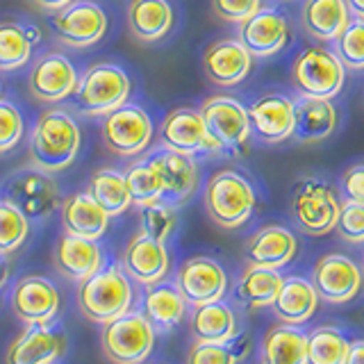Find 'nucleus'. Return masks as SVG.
Masks as SVG:
<instances>
[{"label": "nucleus", "mask_w": 364, "mask_h": 364, "mask_svg": "<svg viewBox=\"0 0 364 364\" xmlns=\"http://www.w3.org/2000/svg\"><path fill=\"white\" fill-rule=\"evenodd\" d=\"M82 146L80 123L71 112L64 107L43 109L28 139L30 166L46 171V173H60L68 168Z\"/></svg>", "instance_id": "f257e3e1"}, {"label": "nucleus", "mask_w": 364, "mask_h": 364, "mask_svg": "<svg viewBox=\"0 0 364 364\" xmlns=\"http://www.w3.org/2000/svg\"><path fill=\"white\" fill-rule=\"evenodd\" d=\"M203 200L208 216L216 225L223 228V230H235L253 216L255 189L250 185V180L239 171L221 168L210 176Z\"/></svg>", "instance_id": "f03ea898"}, {"label": "nucleus", "mask_w": 364, "mask_h": 364, "mask_svg": "<svg viewBox=\"0 0 364 364\" xmlns=\"http://www.w3.org/2000/svg\"><path fill=\"white\" fill-rule=\"evenodd\" d=\"M132 305V282L125 271L117 264L100 269L94 276L80 282L77 307L89 321L109 323L114 318L130 312Z\"/></svg>", "instance_id": "7ed1b4c3"}, {"label": "nucleus", "mask_w": 364, "mask_h": 364, "mask_svg": "<svg viewBox=\"0 0 364 364\" xmlns=\"http://www.w3.org/2000/svg\"><path fill=\"white\" fill-rule=\"evenodd\" d=\"M132 94V80L119 64L100 62L91 64L77 77L75 105L85 117H107L128 102Z\"/></svg>", "instance_id": "20e7f679"}, {"label": "nucleus", "mask_w": 364, "mask_h": 364, "mask_svg": "<svg viewBox=\"0 0 364 364\" xmlns=\"http://www.w3.org/2000/svg\"><path fill=\"white\" fill-rule=\"evenodd\" d=\"M289 80L299 98L333 100L344 89L346 66L341 64L335 50L312 46L294 60Z\"/></svg>", "instance_id": "39448f33"}, {"label": "nucleus", "mask_w": 364, "mask_h": 364, "mask_svg": "<svg viewBox=\"0 0 364 364\" xmlns=\"http://www.w3.org/2000/svg\"><path fill=\"white\" fill-rule=\"evenodd\" d=\"M341 200L321 178H303L291 193V219L303 235L323 237L337 228Z\"/></svg>", "instance_id": "423d86ee"}, {"label": "nucleus", "mask_w": 364, "mask_h": 364, "mask_svg": "<svg viewBox=\"0 0 364 364\" xmlns=\"http://www.w3.org/2000/svg\"><path fill=\"white\" fill-rule=\"evenodd\" d=\"M151 114L136 102H125L100 121V136L107 151L119 157H139L153 141Z\"/></svg>", "instance_id": "0eeeda50"}, {"label": "nucleus", "mask_w": 364, "mask_h": 364, "mask_svg": "<svg viewBox=\"0 0 364 364\" xmlns=\"http://www.w3.org/2000/svg\"><path fill=\"white\" fill-rule=\"evenodd\" d=\"M155 344V328L144 312H125L105 323L100 333V346L112 364H141L151 355Z\"/></svg>", "instance_id": "6e6552de"}, {"label": "nucleus", "mask_w": 364, "mask_h": 364, "mask_svg": "<svg viewBox=\"0 0 364 364\" xmlns=\"http://www.w3.org/2000/svg\"><path fill=\"white\" fill-rule=\"evenodd\" d=\"M198 109L203 114L210 134L219 141L223 155L246 153L253 130H250L248 107L244 102H239L232 96L216 94L205 98Z\"/></svg>", "instance_id": "1a4fd4ad"}, {"label": "nucleus", "mask_w": 364, "mask_h": 364, "mask_svg": "<svg viewBox=\"0 0 364 364\" xmlns=\"http://www.w3.org/2000/svg\"><path fill=\"white\" fill-rule=\"evenodd\" d=\"M3 193V198L14 203L30 221L46 219L62 205L60 187H57L53 176L34 166L23 168L11 176L5 182Z\"/></svg>", "instance_id": "9d476101"}, {"label": "nucleus", "mask_w": 364, "mask_h": 364, "mask_svg": "<svg viewBox=\"0 0 364 364\" xmlns=\"http://www.w3.org/2000/svg\"><path fill=\"white\" fill-rule=\"evenodd\" d=\"M159 146L185 155H223L219 141L210 134L200 109L176 107L159 125Z\"/></svg>", "instance_id": "9b49d317"}, {"label": "nucleus", "mask_w": 364, "mask_h": 364, "mask_svg": "<svg viewBox=\"0 0 364 364\" xmlns=\"http://www.w3.org/2000/svg\"><path fill=\"white\" fill-rule=\"evenodd\" d=\"M50 26L60 43L68 48H91L105 37L109 18L105 9L91 0H73L71 5L55 11Z\"/></svg>", "instance_id": "f8f14e48"}, {"label": "nucleus", "mask_w": 364, "mask_h": 364, "mask_svg": "<svg viewBox=\"0 0 364 364\" xmlns=\"http://www.w3.org/2000/svg\"><path fill=\"white\" fill-rule=\"evenodd\" d=\"M77 71L64 53H46L32 62L28 73V89L39 102H62L75 94Z\"/></svg>", "instance_id": "ddd939ff"}, {"label": "nucleus", "mask_w": 364, "mask_h": 364, "mask_svg": "<svg viewBox=\"0 0 364 364\" xmlns=\"http://www.w3.org/2000/svg\"><path fill=\"white\" fill-rule=\"evenodd\" d=\"M250 130L264 144H282L294 136L296 100L289 96L271 91L255 98L248 105Z\"/></svg>", "instance_id": "4468645a"}, {"label": "nucleus", "mask_w": 364, "mask_h": 364, "mask_svg": "<svg viewBox=\"0 0 364 364\" xmlns=\"http://www.w3.org/2000/svg\"><path fill=\"white\" fill-rule=\"evenodd\" d=\"M176 287L182 294V299L187 301V305L198 307L223 299L228 276L216 259L198 255L182 262L176 276Z\"/></svg>", "instance_id": "2eb2a0df"}, {"label": "nucleus", "mask_w": 364, "mask_h": 364, "mask_svg": "<svg viewBox=\"0 0 364 364\" xmlns=\"http://www.w3.org/2000/svg\"><path fill=\"white\" fill-rule=\"evenodd\" d=\"M11 310L16 318L28 326H46L60 312V291L55 282L43 276H26L21 278L9 299Z\"/></svg>", "instance_id": "dca6fc26"}, {"label": "nucleus", "mask_w": 364, "mask_h": 364, "mask_svg": "<svg viewBox=\"0 0 364 364\" xmlns=\"http://www.w3.org/2000/svg\"><path fill=\"white\" fill-rule=\"evenodd\" d=\"M203 71L216 87H237L253 71V55L239 39H216L203 53Z\"/></svg>", "instance_id": "f3484780"}, {"label": "nucleus", "mask_w": 364, "mask_h": 364, "mask_svg": "<svg viewBox=\"0 0 364 364\" xmlns=\"http://www.w3.org/2000/svg\"><path fill=\"white\" fill-rule=\"evenodd\" d=\"M148 159H151V164L159 173V180H162V187H164L162 200L171 205H180L189 200L191 193L198 189L200 171H198L196 159L191 155L159 146L157 151L148 155Z\"/></svg>", "instance_id": "a211bd4d"}, {"label": "nucleus", "mask_w": 364, "mask_h": 364, "mask_svg": "<svg viewBox=\"0 0 364 364\" xmlns=\"http://www.w3.org/2000/svg\"><path fill=\"white\" fill-rule=\"evenodd\" d=\"M312 284L318 299L328 303H346L355 299L362 287V269L346 255L330 253L314 264Z\"/></svg>", "instance_id": "6ab92c4d"}, {"label": "nucleus", "mask_w": 364, "mask_h": 364, "mask_svg": "<svg viewBox=\"0 0 364 364\" xmlns=\"http://www.w3.org/2000/svg\"><path fill=\"white\" fill-rule=\"evenodd\" d=\"M289 21L280 9L262 7L248 21L239 26V41H242L248 53L259 60L278 55L289 41Z\"/></svg>", "instance_id": "aec40b11"}, {"label": "nucleus", "mask_w": 364, "mask_h": 364, "mask_svg": "<svg viewBox=\"0 0 364 364\" xmlns=\"http://www.w3.org/2000/svg\"><path fill=\"white\" fill-rule=\"evenodd\" d=\"M121 269L125 276L139 284H155L168 273V250L164 242L148 237L139 230L121 255Z\"/></svg>", "instance_id": "412c9836"}, {"label": "nucleus", "mask_w": 364, "mask_h": 364, "mask_svg": "<svg viewBox=\"0 0 364 364\" xmlns=\"http://www.w3.org/2000/svg\"><path fill=\"white\" fill-rule=\"evenodd\" d=\"M296 250L299 242L291 230L282 225H264L246 242V262L248 267L282 269L294 259Z\"/></svg>", "instance_id": "4be33fe9"}, {"label": "nucleus", "mask_w": 364, "mask_h": 364, "mask_svg": "<svg viewBox=\"0 0 364 364\" xmlns=\"http://www.w3.org/2000/svg\"><path fill=\"white\" fill-rule=\"evenodd\" d=\"M102 248L98 242L64 232L55 246V267L64 278L82 282L102 269Z\"/></svg>", "instance_id": "5701e85b"}, {"label": "nucleus", "mask_w": 364, "mask_h": 364, "mask_svg": "<svg viewBox=\"0 0 364 364\" xmlns=\"http://www.w3.org/2000/svg\"><path fill=\"white\" fill-rule=\"evenodd\" d=\"M62 333L46 326H30L7 348L5 364H53L64 353Z\"/></svg>", "instance_id": "b1692460"}, {"label": "nucleus", "mask_w": 364, "mask_h": 364, "mask_svg": "<svg viewBox=\"0 0 364 364\" xmlns=\"http://www.w3.org/2000/svg\"><path fill=\"white\" fill-rule=\"evenodd\" d=\"M60 219H62L64 232L98 242V239L105 235L112 216L102 210L87 191H80V193H71V196H66L62 200Z\"/></svg>", "instance_id": "393cba45"}, {"label": "nucleus", "mask_w": 364, "mask_h": 364, "mask_svg": "<svg viewBox=\"0 0 364 364\" xmlns=\"http://www.w3.org/2000/svg\"><path fill=\"white\" fill-rule=\"evenodd\" d=\"M350 23L346 0H303L301 28L316 41H335Z\"/></svg>", "instance_id": "a878e982"}, {"label": "nucleus", "mask_w": 364, "mask_h": 364, "mask_svg": "<svg viewBox=\"0 0 364 364\" xmlns=\"http://www.w3.org/2000/svg\"><path fill=\"white\" fill-rule=\"evenodd\" d=\"M173 7L168 0H130L128 28L141 43H155L164 39L173 28Z\"/></svg>", "instance_id": "bb28decb"}, {"label": "nucleus", "mask_w": 364, "mask_h": 364, "mask_svg": "<svg viewBox=\"0 0 364 364\" xmlns=\"http://www.w3.org/2000/svg\"><path fill=\"white\" fill-rule=\"evenodd\" d=\"M337 130V107L330 100L299 98L296 100L294 139L301 144H318Z\"/></svg>", "instance_id": "cd10ccee"}, {"label": "nucleus", "mask_w": 364, "mask_h": 364, "mask_svg": "<svg viewBox=\"0 0 364 364\" xmlns=\"http://www.w3.org/2000/svg\"><path fill=\"white\" fill-rule=\"evenodd\" d=\"M318 305V294L314 284L305 278H284L282 287L276 296V301L271 303L273 314H276L282 323L289 326H301L305 323L316 312Z\"/></svg>", "instance_id": "c85d7f7f"}, {"label": "nucleus", "mask_w": 364, "mask_h": 364, "mask_svg": "<svg viewBox=\"0 0 364 364\" xmlns=\"http://www.w3.org/2000/svg\"><path fill=\"white\" fill-rule=\"evenodd\" d=\"M41 41L37 26L21 21H0V71L11 73L28 66L34 46Z\"/></svg>", "instance_id": "c756f323"}, {"label": "nucleus", "mask_w": 364, "mask_h": 364, "mask_svg": "<svg viewBox=\"0 0 364 364\" xmlns=\"http://www.w3.org/2000/svg\"><path fill=\"white\" fill-rule=\"evenodd\" d=\"M187 301L182 299V294L173 284H148L144 294V316L151 321L155 330L176 328L182 318H185Z\"/></svg>", "instance_id": "7c9ffc66"}, {"label": "nucleus", "mask_w": 364, "mask_h": 364, "mask_svg": "<svg viewBox=\"0 0 364 364\" xmlns=\"http://www.w3.org/2000/svg\"><path fill=\"white\" fill-rule=\"evenodd\" d=\"M191 333L196 341L228 344L237 335V318L232 310L221 301L198 305L191 316Z\"/></svg>", "instance_id": "2f4dec72"}, {"label": "nucleus", "mask_w": 364, "mask_h": 364, "mask_svg": "<svg viewBox=\"0 0 364 364\" xmlns=\"http://www.w3.org/2000/svg\"><path fill=\"white\" fill-rule=\"evenodd\" d=\"M307 335L289 323L271 328L262 344V364H305Z\"/></svg>", "instance_id": "473e14b6"}, {"label": "nucleus", "mask_w": 364, "mask_h": 364, "mask_svg": "<svg viewBox=\"0 0 364 364\" xmlns=\"http://www.w3.org/2000/svg\"><path fill=\"white\" fill-rule=\"evenodd\" d=\"M87 193L109 216H119L132 205L130 193H128V185H125V178H123V171L109 168V166L98 168L96 173L89 178Z\"/></svg>", "instance_id": "72a5a7b5"}, {"label": "nucleus", "mask_w": 364, "mask_h": 364, "mask_svg": "<svg viewBox=\"0 0 364 364\" xmlns=\"http://www.w3.org/2000/svg\"><path fill=\"white\" fill-rule=\"evenodd\" d=\"M282 280L278 269L248 267L237 282V299L248 307H267L276 301Z\"/></svg>", "instance_id": "f704fd0d"}, {"label": "nucleus", "mask_w": 364, "mask_h": 364, "mask_svg": "<svg viewBox=\"0 0 364 364\" xmlns=\"http://www.w3.org/2000/svg\"><path fill=\"white\" fill-rule=\"evenodd\" d=\"M123 178H125V185H128L130 200L136 208H144V205H151L164 198L162 180H159V173L148 157L130 162L123 168Z\"/></svg>", "instance_id": "c9c22d12"}, {"label": "nucleus", "mask_w": 364, "mask_h": 364, "mask_svg": "<svg viewBox=\"0 0 364 364\" xmlns=\"http://www.w3.org/2000/svg\"><path fill=\"white\" fill-rule=\"evenodd\" d=\"M350 341L335 328H316L307 335L305 364H344Z\"/></svg>", "instance_id": "e433bc0d"}, {"label": "nucleus", "mask_w": 364, "mask_h": 364, "mask_svg": "<svg viewBox=\"0 0 364 364\" xmlns=\"http://www.w3.org/2000/svg\"><path fill=\"white\" fill-rule=\"evenodd\" d=\"M30 219L14 203L0 198V257H7L26 244Z\"/></svg>", "instance_id": "4c0bfd02"}, {"label": "nucleus", "mask_w": 364, "mask_h": 364, "mask_svg": "<svg viewBox=\"0 0 364 364\" xmlns=\"http://www.w3.org/2000/svg\"><path fill=\"white\" fill-rule=\"evenodd\" d=\"M141 214V232H146L148 237L157 239V242H164L176 232L178 228V212H176V205H171L166 200H157L151 205H144L139 208Z\"/></svg>", "instance_id": "58836bf2"}, {"label": "nucleus", "mask_w": 364, "mask_h": 364, "mask_svg": "<svg viewBox=\"0 0 364 364\" xmlns=\"http://www.w3.org/2000/svg\"><path fill=\"white\" fill-rule=\"evenodd\" d=\"M335 53L350 71H364V21L350 18L346 30L335 39Z\"/></svg>", "instance_id": "ea45409f"}, {"label": "nucleus", "mask_w": 364, "mask_h": 364, "mask_svg": "<svg viewBox=\"0 0 364 364\" xmlns=\"http://www.w3.org/2000/svg\"><path fill=\"white\" fill-rule=\"evenodd\" d=\"M26 132V121H23L21 109L14 102L0 98V153L11 151Z\"/></svg>", "instance_id": "a19ab883"}, {"label": "nucleus", "mask_w": 364, "mask_h": 364, "mask_svg": "<svg viewBox=\"0 0 364 364\" xmlns=\"http://www.w3.org/2000/svg\"><path fill=\"white\" fill-rule=\"evenodd\" d=\"M335 230L348 244H364V205L341 200Z\"/></svg>", "instance_id": "79ce46f5"}, {"label": "nucleus", "mask_w": 364, "mask_h": 364, "mask_svg": "<svg viewBox=\"0 0 364 364\" xmlns=\"http://www.w3.org/2000/svg\"><path fill=\"white\" fill-rule=\"evenodd\" d=\"M237 353L228 344H214V341H196L191 346L187 364H237Z\"/></svg>", "instance_id": "37998d69"}, {"label": "nucleus", "mask_w": 364, "mask_h": 364, "mask_svg": "<svg viewBox=\"0 0 364 364\" xmlns=\"http://www.w3.org/2000/svg\"><path fill=\"white\" fill-rule=\"evenodd\" d=\"M262 7H264L262 0H212L214 16L225 23H237V26H242Z\"/></svg>", "instance_id": "c03bdc74"}, {"label": "nucleus", "mask_w": 364, "mask_h": 364, "mask_svg": "<svg viewBox=\"0 0 364 364\" xmlns=\"http://www.w3.org/2000/svg\"><path fill=\"white\" fill-rule=\"evenodd\" d=\"M339 191H341V200L364 205V164H353L341 173Z\"/></svg>", "instance_id": "a18cd8bd"}, {"label": "nucleus", "mask_w": 364, "mask_h": 364, "mask_svg": "<svg viewBox=\"0 0 364 364\" xmlns=\"http://www.w3.org/2000/svg\"><path fill=\"white\" fill-rule=\"evenodd\" d=\"M344 364H364V339L353 341L348 346V355Z\"/></svg>", "instance_id": "49530a36"}, {"label": "nucleus", "mask_w": 364, "mask_h": 364, "mask_svg": "<svg viewBox=\"0 0 364 364\" xmlns=\"http://www.w3.org/2000/svg\"><path fill=\"white\" fill-rule=\"evenodd\" d=\"M34 5H37L39 9H43V11H60V9H64L66 5H71L73 0H32Z\"/></svg>", "instance_id": "de8ad7c7"}, {"label": "nucleus", "mask_w": 364, "mask_h": 364, "mask_svg": "<svg viewBox=\"0 0 364 364\" xmlns=\"http://www.w3.org/2000/svg\"><path fill=\"white\" fill-rule=\"evenodd\" d=\"M346 5H348L350 16L364 21V0H346Z\"/></svg>", "instance_id": "09e8293b"}, {"label": "nucleus", "mask_w": 364, "mask_h": 364, "mask_svg": "<svg viewBox=\"0 0 364 364\" xmlns=\"http://www.w3.org/2000/svg\"><path fill=\"white\" fill-rule=\"evenodd\" d=\"M7 276H9V269L5 264V259L0 257V289H3V284L7 282Z\"/></svg>", "instance_id": "8fccbe9b"}, {"label": "nucleus", "mask_w": 364, "mask_h": 364, "mask_svg": "<svg viewBox=\"0 0 364 364\" xmlns=\"http://www.w3.org/2000/svg\"><path fill=\"white\" fill-rule=\"evenodd\" d=\"M362 273H364V253H362Z\"/></svg>", "instance_id": "3c124183"}, {"label": "nucleus", "mask_w": 364, "mask_h": 364, "mask_svg": "<svg viewBox=\"0 0 364 364\" xmlns=\"http://www.w3.org/2000/svg\"><path fill=\"white\" fill-rule=\"evenodd\" d=\"M0 96H3V82H0Z\"/></svg>", "instance_id": "603ef678"}]
</instances>
